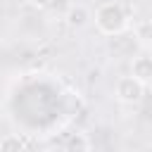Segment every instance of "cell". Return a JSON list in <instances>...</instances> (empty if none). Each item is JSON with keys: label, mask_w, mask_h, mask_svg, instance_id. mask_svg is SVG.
<instances>
[{"label": "cell", "mask_w": 152, "mask_h": 152, "mask_svg": "<svg viewBox=\"0 0 152 152\" xmlns=\"http://www.w3.org/2000/svg\"><path fill=\"white\" fill-rule=\"evenodd\" d=\"M93 142L88 140L86 133H74L69 140H66V150H90Z\"/></svg>", "instance_id": "cell-6"}, {"label": "cell", "mask_w": 152, "mask_h": 152, "mask_svg": "<svg viewBox=\"0 0 152 152\" xmlns=\"http://www.w3.org/2000/svg\"><path fill=\"white\" fill-rule=\"evenodd\" d=\"M93 19H95V28L102 36H121L131 26V19H128L126 7L121 2H112V0L109 2H102L95 10Z\"/></svg>", "instance_id": "cell-1"}, {"label": "cell", "mask_w": 152, "mask_h": 152, "mask_svg": "<svg viewBox=\"0 0 152 152\" xmlns=\"http://www.w3.org/2000/svg\"><path fill=\"white\" fill-rule=\"evenodd\" d=\"M64 19H66V24H69L71 28H83V26L93 19V12H90V7L83 5V2H71V5L66 7V12H64Z\"/></svg>", "instance_id": "cell-3"}, {"label": "cell", "mask_w": 152, "mask_h": 152, "mask_svg": "<svg viewBox=\"0 0 152 152\" xmlns=\"http://www.w3.org/2000/svg\"><path fill=\"white\" fill-rule=\"evenodd\" d=\"M24 147H26V142H24V138L17 135V133H10V135L0 138V150H2V152H19V150H24Z\"/></svg>", "instance_id": "cell-5"}, {"label": "cell", "mask_w": 152, "mask_h": 152, "mask_svg": "<svg viewBox=\"0 0 152 152\" xmlns=\"http://www.w3.org/2000/svg\"><path fill=\"white\" fill-rule=\"evenodd\" d=\"M114 95L121 104H138L142 102L145 97V83L140 78H135L133 74L131 76H121L114 86Z\"/></svg>", "instance_id": "cell-2"}, {"label": "cell", "mask_w": 152, "mask_h": 152, "mask_svg": "<svg viewBox=\"0 0 152 152\" xmlns=\"http://www.w3.org/2000/svg\"><path fill=\"white\" fill-rule=\"evenodd\" d=\"M131 74L135 78H140L142 83H150L152 81V57L147 55H138L131 59Z\"/></svg>", "instance_id": "cell-4"}, {"label": "cell", "mask_w": 152, "mask_h": 152, "mask_svg": "<svg viewBox=\"0 0 152 152\" xmlns=\"http://www.w3.org/2000/svg\"><path fill=\"white\" fill-rule=\"evenodd\" d=\"M33 7H38V10H43V7H48V5H52V0H28Z\"/></svg>", "instance_id": "cell-7"}]
</instances>
